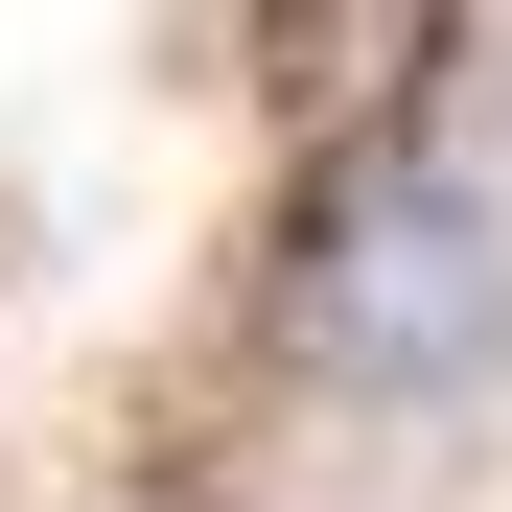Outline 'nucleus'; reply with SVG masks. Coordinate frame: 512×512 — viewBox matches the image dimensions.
<instances>
[{
  "mask_svg": "<svg viewBox=\"0 0 512 512\" xmlns=\"http://www.w3.org/2000/svg\"><path fill=\"white\" fill-rule=\"evenodd\" d=\"M303 373L350 419H466L512 373V187L489 163H350L303 233Z\"/></svg>",
  "mask_w": 512,
  "mask_h": 512,
  "instance_id": "f257e3e1",
  "label": "nucleus"
}]
</instances>
